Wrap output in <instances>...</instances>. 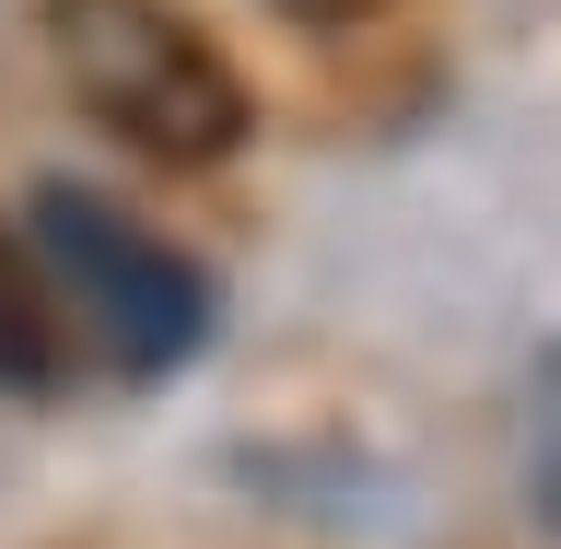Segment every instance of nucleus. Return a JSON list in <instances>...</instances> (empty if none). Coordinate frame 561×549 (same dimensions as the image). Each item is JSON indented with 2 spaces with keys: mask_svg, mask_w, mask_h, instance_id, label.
<instances>
[{
  "mask_svg": "<svg viewBox=\"0 0 561 549\" xmlns=\"http://www.w3.org/2000/svg\"><path fill=\"white\" fill-rule=\"evenodd\" d=\"M280 12H293V24H363L375 0H280Z\"/></svg>",
  "mask_w": 561,
  "mask_h": 549,
  "instance_id": "39448f33",
  "label": "nucleus"
},
{
  "mask_svg": "<svg viewBox=\"0 0 561 549\" xmlns=\"http://www.w3.org/2000/svg\"><path fill=\"white\" fill-rule=\"evenodd\" d=\"M47 59L70 105L117 129L140 164H222L245 140V82L175 0H47Z\"/></svg>",
  "mask_w": 561,
  "mask_h": 549,
  "instance_id": "f257e3e1",
  "label": "nucleus"
},
{
  "mask_svg": "<svg viewBox=\"0 0 561 549\" xmlns=\"http://www.w3.org/2000/svg\"><path fill=\"white\" fill-rule=\"evenodd\" d=\"M59 386V316H47V270L24 235L0 222V398H47Z\"/></svg>",
  "mask_w": 561,
  "mask_h": 549,
  "instance_id": "7ed1b4c3",
  "label": "nucleus"
},
{
  "mask_svg": "<svg viewBox=\"0 0 561 549\" xmlns=\"http://www.w3.org/2000/svg\"><path fill=\"white\" fill-rule=\"evenodd\" d=\"M24 258L47 281H70V305L94 316L105 340H117V363L129 375H175L187 351L210 340V281L187 245H164L152 222H129V210L105 199V187H82V175H47L24 210Z\"/></svg>",
  "mask_w": 561,
  "mask_h": 549,
  "instance_id": "f03ea898",
  "label": "nucleus"
},
{
  "mask_svg": "<svg viewBox=\"0 0 561 549\" xmlns=\"http://www.w3.org/2000/svg\"><path fill=\"white\" fill-rule=\"evenodd\" d=\"M526 503L550 515V375L526 386Z\"/></svg>",
  "mask_w": 561,
  "mask_h": 549,
  "instance_id": "20e7f679",
  "label": "nucleus"
}]
</instances>
